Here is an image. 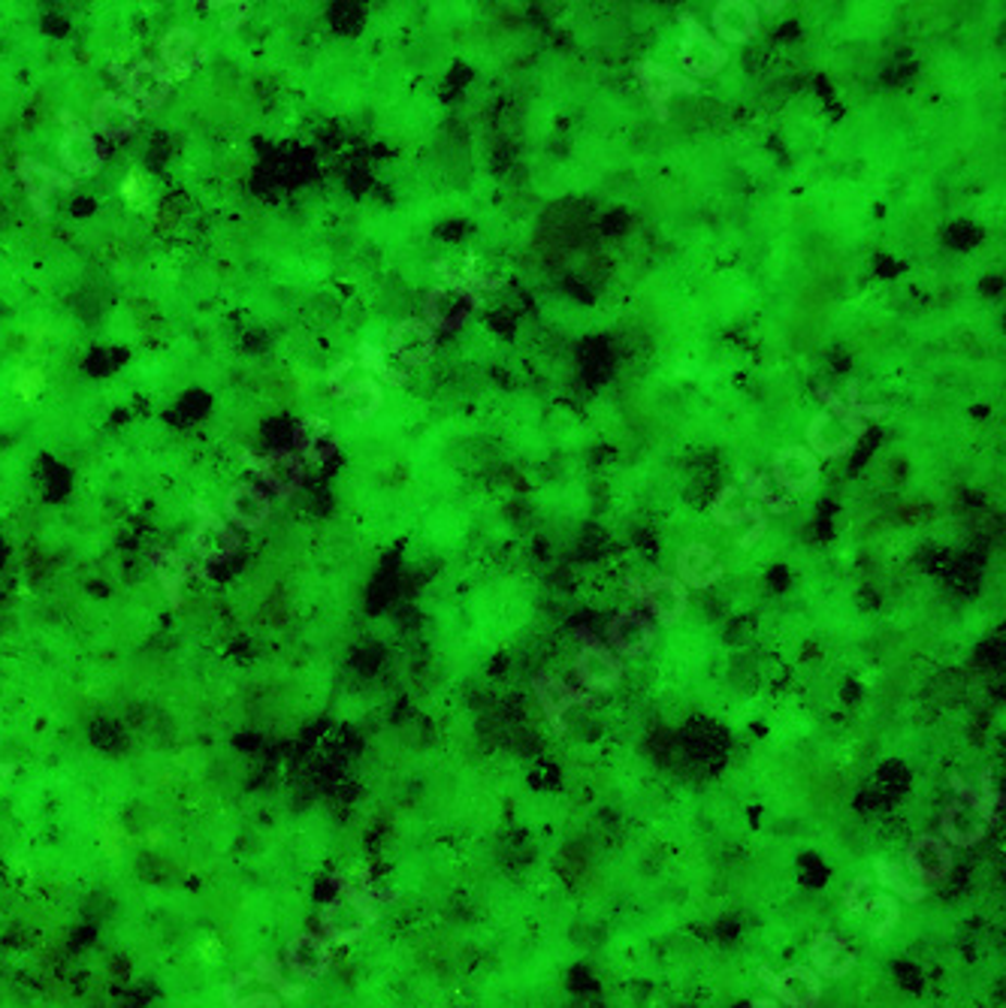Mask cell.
<instances>
[{"mask_svg": "<svg viewBox=\"0 0 1006 1008\" xmlns=\"http://www.w3.org/2000/svg\"><path fill=\"white\" fill-rule=\"evenodd\" d=\"M807 438H810V453H819V457H843V453H849V447H853V435L843 430L837 420H831L829 414H819L810 423V432H807Z\"/></svg>", "mask_w": 1006, "mask_h": 1008, "instance_id": "24", "label": "cell"}, {"mask_svg": "<svg viewBox=\"0 0 1006 1008\" xmlns=\"http://www.w3.org/2000/svg\"><path fill=\"white\" fill-rule=\"evenodd\" d=\"M127 88H131V95L139 100V103H146V107H161L166 95H170V73L161 67V64H154V61H142V64H136L127 76Z\"/></svg>", "mask_w": 1006, "mask_h": 1008, "instance_id": "19", "label": "cell"}, {"mask_svg": "<svg viewBox=\"0 0 1006 1008\" xmlns=\"http://www.w3.org/2000/svg\"><path fill=\"white\" fill-rule=\"evenodd\" d=\"M369 918L363 909H357L351 900H333L324 909V933L333 936L336 942H353L360 939L369 928Z\"/></svg>", "mask_w": 1006, "mask_h": 1008, "instance_id": "20", "label": "cell"}, {"mask_svg": "<svg viewBox=\"0 0 1006 1008\" xmlns=\"http://www.w3.org/2000/svg\"><path fill=\"white\" fill-rule=\"evenodd\" d=\"M287 967L294 969L302 979H314V975H324L330 967V948L321 936L312 933H302L297 939L287 945Z\"/></svg>", "mask_w": 1006, "mask_h": 1008, "instance_id": "21", "label": "cell"}, {"mask_svg": "<svg viewBox=\"0 0 1006 1008\" xmlns=\"http://www.w3.org/2000/svg\"><path fill=\"white\" fill-rule=\"evenodd\" d=\"M744 484H747L749 496L759 498V501H765V505H768L771 511L786 513L788 508H792V501H788V498L777 496L774 489H771V481H768L765 474H753V471H747V474H744Z\"/></svg>", "mask_w": 1006, "mask_h": 1008, "instance_id": "35", "label": "cell"}, {"mask_svg": "<svg viewBox=\"0 0 1006 1008\" xmlns=\"http://www.w3.org/2000/svg\"><path fill=\"white\" fill-rule=\"evenodd\" d=\"M258 969H260V975H263V979H270L272 984H278V991H285L287 996L302 994V987H290V984H287L285 979H282V972H278V967H275L272 960H260Z\"/></svg>", "mask_w": 1006, "mask_h": 1008, "instance_id": "41", "label": "cell"}, {"mask_svg": "<svg viewBox=\"0 0 1006 1008\" xmlns=\"http://www.w3.org/2000/svg\"><path fill=\"white\" fill-rule=\"evenodd\" d=\"M330 387L333 393L339 396V399H353V402H360L363 408L357 411V418H372L375 411H378L381 405V387L375 384V377L369 375L367 369L360 372L357 363H341L336 365L333 372H330Z\"/></svg>", "mask_w": 1006, "mask_h": 1008, "instance_id": "5", "label": "cell"}, {"mask_svg": "<svg viewBox=\"0 0 1006 1008\" xmlns=\"http://www.w3.org/2000/svg\"><path fill=\"white\" fill-rule=\"evenodd\" d=\"M149 188H151L149 178H146V175L134 173L131 178H127V182H124L122 190H124V197H127V200L134 202V206H139V202H142V197H149Z\"/></svg>", "mask_w": 1006, "mask_h": 1008, "instance_id": "40", "label": "cell"}, {"mask_svg": "<svg viewBox=\"0 0 1006 1008\" xmlns=\"http://www.w3.org/2000/svg\"><path fill=\"white\" fill-rule=\"evenodd\" d=\"M720 577L722 565L717 562V556H713V550L707 544H690L686 550H680L678 580L683 586L705 589V586H713Z\"/></svg>", "mask_w": 1006, "mask_h": 1008, "instance_id": "12", "label": "cell"}, {"mask_svg": "<svg viewBox=\"0 0 1006 1008\" xmlns=\"http://www.w3.org/2000/svg\"><path fill=\"white\" fill-rule=\"evenodd\" d=\"M581 637H584L586 646L577 656V676L584 680V686L593 688V692H605V688L617 686L620 676H623V668H620V661L613 659L611 649L593 640L589 634H581Z\"/></svg>", "mask_w": 1006, "mask_h": 1008, "instance_id": "6", "label": "cell"}, {"mask_svg": "<svg viewBox=\"0 0 1006 1008\" xmlns=\"http://www.w3.org/2000/svg\"><path fill=\"white\" fill-rule=\"evenodd\" d=\"M907 870L922 882H937L952 870V855L937 836H919L907 848Z\"/></svg>", "mask_w": 1006, "mask_h": 1008, "instance_id": "9", "label": "cell"}, {"mask_svg": "<svg viewBox=\"0 0 1006 1008\" xmlns=\"http://www.w3.org/2000/svg\"><path fill=\"white\" fill-rule=\"evenodd\" d=\"M713 27L725 42H747L759 30V7L744 0H725L713 10Z\"/></svg>", "mask_w": 1006, "mask_h": 1008, "instance_id": "11", "label": "cell"}, {"mask_svg": "<svg viewBox=\"0 0 1006 1008\" xmlns=\"http://www.w3.org/2000/svg\"><path fill=\"white\" fill-rule=\"evenodd\" d=\"M870 885H873V879H870V875H858L856 882H853V887L846 891V906H849V912L858 914V909H861V906H865V900H868L870 894H873V891H870Z\"/></svg>", "mask_w": 1006, "mask_h": 1008, "instance_id": "39", "label": "cell"}, {"mask_svg": "<svg viewBox=\"0 0 1006 1008\" xmlns=\"http://www.w3.org/2000/svg\"><path fill=\"white\" fill-rule=\"evenodd\" d=\"M227 513H231L233 523L245 525V528H258L270 517V498L263 496L258 486L239 484L227 496Z\"/></svg>", "mask_w": 1006, "mask_h": 1008, "instance_id": "23", "label": "cell"}, {"mask_svg": "<svg viewBox=\"0 0 1006 1008\" xmlns=\"http://www.w3.org/2000/svg\"><path fill=\"white\" fill-rule=\"evenodd\" d=\"M161 52L166 67L173 70V76H178V79H185V76H190L197 67H203L206 61V49L190 30H185V27L170 30V34L163 37Z\"/></svg>", "mask_w": 1006, "mask_h": 1008, "instance_id": "13", "label": "cell"}, {"mask_svg": "<svg viewBox=\"0 0 1006 1008\" xmlns=\"http://www.w3.org/2000/svg\"><path fill=\"white\" fill-rule=\"evenodd\" d=\"M632 595H638L644 605L650 607V613L662 625H674L686 613V586L678 577H656L650 583L629 580L625 583Z\"/></svg>", "mask_w": 1006, "mask_h": 1008, "instance_id": "2", "label": "cell"}, {"mask_svg": "<svg viewBox=\"0 0 1006 1008\" xmlns=\"http://www.w3.org/2000/svg\"><path fill=\"white\" fill-rule=\"evenodd\" d=\"M209 10H215V13L221 15V25L224 27H236L245 22L248 3H231V0H224V3H209Z\"/></svg>", "mask_w": 1006, "mask_h": 1008, "instance_id": "38", "label": "cell"}, {"mask_svg": "<svg viewBox=\"0 0 1006 1008\" xmlns=\"http://www.w3.org/2000/svg\"><path fill=\"white\" fill-rule=\"evenodd\" d=\"M227 1003H231V1008H278V999L272 994H251L245 975H239V979H233L231 982V987H227Z\"/></svg>", "mask_w": 1006, "mask_h": 1008, "instance_id": "34", "label": "cell"}, {"mask_svg": "<svg viewBox=\"0 0 1006 1008\" xmlns=\"http://www.w3.org/2000/svg\"><path fill=\"white\" fill-rule=\"evenodd\" d=\"M638 82L659 122H668V100L678 95V91H698V82L683 76L678 70L653 64V61L638 64Z\"/></svg>", "mask_w": 1006, "mask_h": 1008, "instance_id": "3", "label": "cell"}, {"mask_svg": "<svg viewBox=\"0 0 1006 1008\" xmlns=\"http://www.w3.org/2000/svg\"><path fill=\"white\" fill-rule=\"evenodd\" d=\"M611 646L620 652V656H644L647 649L653 646V625L647 619L641 617V613H632V610H625L620 617L611 622Z\"/></svg>", "mask_w": 1006, "mask_h": 1008, "instance_id": "15", "label": "cell"}, {"mask_svg": "<svg viewBox=\"0 0 1006 1008\" xmlns=\"http://www.w3.org/2000/svg\"><path fill=\"white\" fill-rule=\"evenodd\" d=\"M472 309H477L472 299H465V296L457 294V290H448V287H435L433 294L426 296V318L438 329H457L460 323H465Z\"/></svg>", "mask_w": 1006, "mask_h": 1008, "instance_id": "22", "label": "cell"}, {"mask_svg": "<svg viewBox=\"0 0 1006 1008\" xmlns=\"http://www.w3.org/2000/svg\"><path fill=\"white\" fill-rule=\"evenodd\" d=\"M91 119H95L97 130L107 136V139H122V136L131 134L136 127V122H139L134 103L119 95L100 97L95 103V109H91Z\"/></svg>", "mask_w": 1006, "mask_h": 1008, "instance_id": "16", "label": "cell"}, {"mask_svg": "<svg viewBox=\"0 0 1006 1008\" xmlns=\"http://www.w3.org/2000/svg\"><path fill=\"white\" fill-rule=\"evenodd\" d=\"M18 175H22V182H25L27 197L37 202V209H40L42 215H46V197L58 188H70V178L52 173V170H46V166L37 161L18 163Z\"/></svg>", "mask_w": 1006, "mask_h": 1008, "instance_id": "29", "label": "cell"}, {"mask_svg": "<svg viewBox=\"0 0 1006 1008\" xmlns=\"http://www.w3.org/2000/svg\"><path fill=\"white\" fill-rule=\"evenodd\" d=\"M749 1008H780V1006H777V1003H771V999H759V1003H753Z\"/></svg>", "mask_w": 1006, "mask_h": 1008, "instance_id": "42", "label": "cell"}, {"mask_svg": "<svg viewBox=\"0 0 1006 1008\" xmlns=\"http://www.w3.org/2000/svg\"><path fill=\"white\" fill-rule=\"evenodd\" d=\"M151 565H154V571L161 574L163 586L173 592V595H176L178 586H182L185 580L194 577V574H203V571L194 565V562H188V559H182V556H173V552H163V550L151 552Z\"/></svg>", "mask_w": 1006, "mask_h": 1008, "instance_id": "32", "label": "cell"}, {"mask_svg": "<svg viewBox=\"0 0 1006 1008\" xmlns=\"http://www.w3.org/2000/svg\"><path fill=\"white\" fill-rule=\"evenodd\" d=\"M985 831H989V824L979 819L977 812L967 807V804L958 800V804L946 807L943 834H946L949 843H955V846H973V843H979V839L985 836Z\"/></svg>", "mask_w": 1006, "mask_h": 1008, "instance_id": "26", "label": "cell"}, {"mask_svg": "<svg viewBox=\"0 0 1006 1008\" xmlns=\"http://www.w3.org/2000/svg\"><path fill=\"white\" fill-rule=\"evenodd\" d=\"M390 348H394L396 360L408 365H423L435 350L433 326L423 321H402L390 336Z\"/></svg>", "mask_w": 1006, "mask_h": 1008, "instance_id": "10", "label": "cell"}, {"mask_svg": "<svg viewBox=\"0 0 1006 1008\" xmlns=\"http://www.w3.org/2000/svg\"><path fill=\"white\" fill-rule=\"evenodd\" d=\"M819 477V459L807 447H786L774 459V481L786 493H807Z\"/></svg>", "mask_w": 1006, "mask_h": 1008, "instance_id": "7", "label": "cell"}, {"mask_svg": "<svg viewBox=\"0 0 1006 1008\" xmlns=\"http://www.w3.org/2000/svg\"><path fill=\"white\" fill-rule=\"evenodd\" d=\"M236 547H239V538H236V532H233L231 525L209 520V523H203L194 532V550H197V556L206 559V562L231 559Z\"/></svg>", "mask_w": 1006, "mask_h": 1008, "instance_id": "25", "label": "cell"}, {"mask_svg": "<svg viewBox=\"0 0 1006 1008\" xmlns=\"http://www.w3.org/2000/svg\"><path fill=\"white\" fill-rule=\"evenodd\" d=\"M251 465L278 496H290L302 484V465L287 450H275V453H266V457L251 459Z\"/></svg>", "mask_w": 1006, "mask_h": 1008, "instance_id": "17", "label": "cell"}, {"mask_svg": "<svg viewBox=\"0 0 1006 1008\" xmlns=\"http://www.w3.org/2000/svg\"><path fill=\"white\" fill-rule=\"evenodd\" d=\"M761 979L771 984V991L788 1008H816L819 996H822L819 975L810 967H788L780 975H774L771 969H761Z\"/></svg>", "mask_w": 1006, "mask_h": 1008, "instance_id": "4", "label": "cell"}, {"mask_svg": "<svg viewBox=\"0 0 1006 1008\" xmlns=\"http://www.w3.org/2000/svg\"><path fill=\"white\" fill-rule=\"evenodd\" d=\"M297 447L309 462L321 465L336 453V438H333V430L326 426V420L306 418L297 430Z\"/></svg>", "mask_w": 1006, "mask_h": 1008, "instance_id": "27", "label": "cell"}, {"mask_svg": "<svg viewBox=\"0 0 1006 1008\" xmlns=\"http://www.w3.org/2000/svg\"><path fill=\"white\" fill-rule=\"evenodd\" d=\"M856 396V384H849V399H841V396L834 390H829V387H819V399L837 414V423H841L843 430L849 432L853 438L865 435V418H883L885 414V405H858Z\"/></svg>", "mask_w": 1006, "mask_h": 1008, "instance_id": "14", "label": "cell"}, {"mask_svg": "<svg viewBox=\"0 0 1006 1008\" xmlns=\"http://www.w3.org/2000/svg\"><path fill=\"white\" fill-rule=\"evenodd\" d=\"M952 788L965 797L967 807L973 809V812H977L979 819L985 821V824H992L994 812H997V807L1004 804V797L992 788V770H985V773H982V780H979V792H973V788L965 785V780H958V776L952 780Z\"/></svg>", "mask_w": 1006, "mask_h": 1008, "instance_id": "30", "label": "cell"}, {"mask_svg": "<svg viewBox=\"0 0 1006 1008\" xmlns=\"http://www.w3.org/2000/svg\"><path fill=\"white\" fill-rule=\"evenodd\" d=\"M810 960H814L816 972L825 975V979H841V975H846L849 969L856 967L853 951L834 933H819L816 936L814 945H810Z\"/></svg>", "mask_w": 1006, "mask_h": 1008, "instance_id": "18", "label": "cell"}, {"mask_svg": "<svg viewBox=\"0 0 1006 1008\" xmlns=\"http://www.w3.org/2000/svg\"><path fill=\"white\" fill-rule=\"evenodd\" d=\"M535 695H538V704L544 707V713L550 719V725L557 727V731H566V722H562V715L569 713L571 707H581V704H593L589 695L584 692H577V688H571L569 683H562L559 676H550V673H544L538 676L535 683Z\"/></svg>", "mask_w": 1006, "mask_h": 1008, "instance_id": "8", "label": "cell"}, {"mask_svg": "<svg viewBox=\"0 0 1006 1008\" xmlns=\"http://www.w3.org/2000/svg\"><path fill=\"white\" fill-rule=\"evenodd\" d=\"M858 914L868 921V928L873 936H885L889 930L897 924V903L892 897H885V894H870L865 906L858 909Z\"/></svg>", "mask_w": 1006, "mask_h": 1008, "instance_id": "33", "label": "cell"}, {"mask_svg": "<svg viewBox=\"0 0 1006 1008\" xmlns=\"http://www.w3.org/2000/svg\"><path fill=\"white\" fill-rule=\"evenodd\" d=\"M363 369H367L369 375H381L384 381H390V384H402L406 381V372H399L390 365V360L384 357V350L375 348V345H363Z\"/></svg>", "mask_w": 1006, "mask_h": 1008, "instance_id": "36", "label": "cell"}, {"mask_svg": "<svg viewBox=\"0 0 1006 1008\" xmlns=\"http://www.w3.org/2000/svg\"><path fill=\"white\" fill-rule=\"evenodd\" d=\"M680 25H683V40H680V64L686 73L693 76H717L720 67L725 64L729 52L722 49V42H717L705 27L695 22L693 15H680Z\"/></svg>", "mask_w": 1006, "mask_h": 1008, "instance_id": "1", "label": "cell"}, {"mask_svg": "<svg viewBox=\"0 0 1006 1008\" xmlns=\"http://www.w3.org/2000/svg\"><path fill=\"white\" fill-rule=\"evenodd\" d=\"M737 496V489L732 486H725L717 501H713V520L722 525H741V523H753V528H759L765 532V513L756 508V505H749V508H732L729 501Z\"/></svg>", "mask_w": 1006, "mask_h": 1008, "instance_id": "31", "label": "cell"}, {"mask_svg": "<svg viewBox=\"0 0 1006 1008\" xmlns=\"http://www.w3.org/2000/svg\"><path fill=\"white\" fill-rule=\"evenodd\" d=\"M61 161L67 163L73 173H95L97 163H100V148L91 139L88 130H82V127H73L67 136H64V142H61Z\"/></svg>", "mask_w": 1006, "mask_h": 1008, "instance_id": "28", "label": "cell"}, {"mask_svg": "<svg viewBox=\"0 0 1006 1008\" xmlns=\"http://www.w3.org/2000/svg\"><path fill=\"white\" fill-rule=\"evenodd\" d=\"M877 879H880V885H883V887H892V891H897V894H901L904 900H910V903L922 900V894H924L922 887L910 885V882H907L904 875L897 873L895 867H892L889 861H877Z\"/></svg>", "mask_w": 1006, "mask_h": 1008, "instance_id": "37", "label": "cell"}]
</instances>
